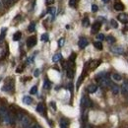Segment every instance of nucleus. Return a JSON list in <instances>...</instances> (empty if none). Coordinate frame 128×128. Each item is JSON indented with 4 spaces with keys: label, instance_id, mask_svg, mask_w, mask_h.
Instances as JSON below:
<instances>
[{
    "label": "nucleus",
    "instance_id": "nucleus-1",
    "mask_svg": "<svg viewBox=\"0 0 128 128\" xmlns=\"http://www.w3.org/2000/svg\"><path fill=\"white\" fill-rule=\"evenodd\" d=\"M17 116H18V120L20 122V126L22 128H31L34 125L32 123L31 118L28 115L23 114V113H19Z\"/></svg>",
    "mask_w": 128,
    "mask_h": 128
},
{
    "label": "nucleus",
    "instance_id": "nucleus-2",
    "mask_svg": "<svg viewBox=\"0 0 128 128\" xmlns=\"http://www.w3.org/2000/svg\"><path fill=\"white\" fill-rule=\"evenodd\" d=\"M81 106L83 108H90L92 106V100L87 96H84L81 100Z\"/></svg>",
    "mask_w": 128,
    "mask_h": 128
},
{
    "label": "nucleus",
    "instance_id": "nucleus-3",
    "mask_svg": "<svg viewBox=\"0 0 128 128\" xmlns=\"http://www.w3.org/2000/svg\"><path fill=\"white\" fill-rule=\"evenodd\" d=\"M36 44V38L34 36H30V38L27 40V46H28L29 48H32V46H34Z\"/></svg>",
    "mask_w": 128,
    "mask_h": 128
},
{
    "label": "nucleus",
    "instance_id": "nucleus-4",
    "mask_svg": "<svg viewBox=\"0 0 128 128\" xmlns=\"http://www.w3.org/2000/svg\"><path fill=\"white\" fill-rule=\"evenodd\" d=\"M66 74H67V77L70 78V79H72V78L74 77V75H75V70L73 69L72 66H68V67H67V69H66Z\"/></svg>",
    "mask_w": 128,
    "mask_h": 128
},
{
    "label": "nucleus",
    "instance_id": "nucleus-5",
    "mask_svg": "<svg viewBox=\"0 0 128 128\" xmlns=\"http://www.w3.org/2000/svg\"><path fill=\"white\" fill-rule=\"evenodd\" d=\"M88 44H89V42H88V40L86 38H81L80 40H79L78 46H79L80 48H85Z\"/></svg>",
    "mask_w": 128,
    "mask_h": 128
},
{
    "label": "nucleus",
    "instance_id": "nucleus-6",
    "mask_svg": "<svg viewBox=\"0 0 128 128\" xmlns=\"http://www.w3.org/2000/svg\"><path fill=\"white\" fill-rule=\"evenodd\" d=\"M118 20L123 23V24H127L128 23V15L127 14H124V13H121L118 15Z\"/></svg>",
    "mask_w": 128,
    "mask_h": 128
},
{
    "label": "nucleus",
    "instance_id": "nucleus-7",
    "mask_svg": "<svg viewBox=\"0 0 128 128\" xmlns=\"http://www.w3.org/2000/svg\"><path fill=\"white\" fill-rule=\"evenodd\" d=\"M112 51L113 53H116V54H122L123 51H124V49L121 48V46H116L112 48Z\"/></svg>",
    "mask_w": 128,
    "mask_h": 128
},
{
    "label": "nucleus",
    "instance_id": "nucleus-8",
    "mask_svg": "<svg viewBox=\"0 0 128 128\" xmlns=\"http://www.w3.org/2000/svg\"><path fill=\"white\" fill-rule=\"evenodd\" d=\"M100 22H96V23H94L93 24V27H92V32L93 34H96L100 31Z\"/></svg>",
    "mask_w": 128,
    "mask_h": 128
},
{
    "label": "nucleus",
    "instance_id": "nucleus-9",
    "mask_svg": "<svg viewBox=\"0 0 128 128\" xmlns=\"http://www.w3.org/2000/svg\"><path fill=\"white\" fill-rule=\"evenodd\" d=\"M87 90H88V92H89V93H91V94L96 93V90H98V86L95 85V84H91V85H89V86H88Z\"/></svg>",
    "mask_w": 128,
    "mask_h": 128
},
{
    "label": "nucleus",
    "instance_id": "nucleus-10",
    "mask_svg": "<svg viewBox=\"0 0 128 128\" xmlns=\"http://www.w3.org/2000/svg\"><path fill=\"white\" fill-rule=\"evenodd\" d=\"M7 112L8 110L5 108H0V121H3V119H4V117H5V115L7 114Z\"/></svg>",
    "mask_w": 128,
    "mask_h": 128
},
{
    "label": "nucleus",
    "instance_id": "nucleus-11",
    "mask_svg": "<svg viewBox=\"0 0 128 128\" xmlns=\"http://www.w3.org/2000/svg\"><path fill=\"white\" fill-rule=\"evenodd\" d=\"M100 63H102L100 60H93V61L90 62V68H91V69H96V67Z\"/></svg>",
    "mask_w": 128,
    "mask_h": 128
},
{
    "label": "nucleus",
    "instance_id": "nucleus-12",
    "mask_svg": "<svg viewBox=\"0 0 128 128\" xmlns=\"http://www.w3.org/2000/svg\"><path fill=\"white\" fill-rule=\"evenodd\" d=\"M114 9H115L116 11H122V10L124 9V6H123V4L120 3V2H116V3L114 4Z\"/></svg>",
    "mask_w": 128,
    "mask_h": 128
},
{
    "label": "nucleus",
    "instance_id": "nucleus-13",
    "mask_svg": "<svg viewBox=\"0 0 128 128\" xmlns=\"http://www.w3.org/2000/svg\"><path fill=\"white\" fill-rule=\"evenodd\" d=\"M110 87H112V92L114 94V95H117V94L119 93V87H118L117 85L112 84V85H110Z\"/></svg>",
    "mask_w": 128,
    "mask_h": 128
},
{
    "label": "nucleus",
    "instance_id": "nucleus-14",
    "mask_svg": "<svg viewBox=\"0 0 128 128\" xmlns=\"http://www.w3.org/2000/svg\"><path fill=\"white\" fill-rule=\"evenodd\" d=\"M13 89V83L11 84V83H9V84H6L3 88H2V91H6V92H9V91H11Z\"/></svg>",
    "mask_w": 128,
    "mask_h": 128
},
{
    "label": "nucleus",
    "instance_id": "nucleus-15",
    "mask_svg": "<svg viewBox=\"0 0 128 128\" xmlns=\"http://www.w3.org/2000/svg\"><path fill=\"white\" fill-rule=\"evenodd\" d=\"M32 102V98L29 96H25L24 98H23V102L24 104H31Z\"/></svg>",
    "mask_w": 128,
    "mask_h": 128
},
{
    "label": "nucleus",
    "instance_id": "nucleus-16",
    "mask_svg": "<svg viewBox=\"0 0 128 128\" xmlns=\"http://www.w3.org/2000/svg\"><path fill=\"white\" fill-rule=\"evenodd\" d=\"M36 112H40V113H44V104L40 102V104H38V106H36Z\"/></svg>",
    "mask_w": 128,
    "mask_h": 128
},
{
    "label": "nucleus",
    "instance_id": "nucleus-17",
    "mask_svg": "<svg viewBox=\"0 0 128 128\" xmlns=\"http://www.w3.org/2000/svg\"><path fill=\"white\" fill-rule=\"evenodd\" d=\"M121 90H122L123 95H128V83H124V84L122 85Z\"/></svg>",
    "mask_w": 128,
    "mask_h": 128
},
{
    "label": "nucleus",
    "instance_id": "nucleus-18",
    "mask_svg": "<svg viewBox=\"0 0 128 128\" xmlns=\"http://www.w3.org/2000/svg\"><path fill=\"white\" fill-rule=\"evenodd\" d=\"M61 58H62V55H61L60 53H56V54L52 57V61H53V62H57V61H59Z\"/></svg>",
    "mask_w": 128,
    "mask_h": 128
},
{
    "label": "nucleus",
    "instance_id": "nucleus-19",
    "mask_svg": "<svg viewBox=\"0 0 128 128\" xmlns=\"http://www.w3.org/2000/svg\"><path fill=\"white\" fill-rule=\"evenodd\" d=\"M112 79H113L114 81H116V82H119V81L122 80V77H121L119 74L114 73V74H112Z\"/></svg>",
    "mask_w": 128,
    "mask_h": 128
},
{
    "label": "nucleus",
    "instance_id": "nucleus-20",
    "mask_svg": "<svg viewBox=\"0 0 128 128\" xmlns=\"http://www.w3.org/2000/svg\"><path fill=\"white\" fill-rule=\"evenodd\" d=\"M21 36H22L21 32H16L15 34H14V36H13V40L17 42V40H19L21 38Z\"/></svg>",
    "mask_w": 128,
    "mask_h": 128
},
{
    "label": "nucleus",
    "instance_id": "nucleus-21",
    "mask_svg": "<svg viewBox=\"0 0 128 128\" xmlns=\"http://www.w3.org/2000/svg\"><path fill=\"white\" fill-rule=\"evenodd\" d=\"M94 46H95V48L96 49H98V50H102V42L98 40V42H94Z\"/></svg>",
    "mask_w": 128,
    "mask_h": 128
},
{
    "label": "nucleus",
    "instance_id": "nucleus-22",
    "mask_svg": "<svg viewBox=\"0 0 128 128\" xmlns=\"http://www.w3.org/2000/svg\"><path fill=\"white\" fill-rule=\"evenodd\" d=\"M82 24H83L84 27H89V26H90V21H89V19H88V18H84L83 21H82Z\"/></svg>",
    "mask_w": 128,
    "mask_h": 128
},
{
    "label": "nucleus",
    "instance_id": "nucleus-23",
    "mask_svg": "<svg viewBox=\"0 0 128 128\" xmlns=\"http://www.w3.org/2000/svg\"><path fill=\"white\" fill-rule=\"evenodd\" d=\"M28 30H29V32H34V30H36V24L34 23H31L30 25H29V28H28Z\"/></svg>",
    "mask_w": 128,
    "mask_h": 128
},
{
    "label": "nucleus",
    "instance_id": "nucleus-24",
    "mask_svg": "<svg viewBox=\"0 0 128 128\" xmlns=\"http://www.w3.org/2000/svg\"><path fill=\"white\" fill-rule=\"evenodd\" d=\"M16 1L17 0H4V3H5L6 5H8V6H11V5H13Z\"/></svg>",
    "mask_w": 128,
    "mask_h": 128
},
{
    "label": "nucleus",
    "instance_id": "nucleus-25",
    "mask_svg": "<svg viewBox=\"0 0 128 128\" xmlns=\"http://www.w3.org/2000/svg\"><path fill=\"white\" fill-rule=\"evenodd\" d=\"M106 40H108L110 44H114V42H115V38H114L112 36H108L106 38Z\"/></svg>",
    "mask_w": 128,
    "mask_h": 128
},
{
    "label": "nucleus",
    "instance_id": "nucleus-26",
    "mask_svg": "<svg viewBox=\"0 0 128 128\" xmlns=\"http://www.w3.org/2000/svg\"><path fill=\"white\" fill-rule=\"evenodd\" d=\"M44 89H46V90L50 88V82H49L48 79H46V80H44Z\"/></svg>",
    "mask_w": 128,
    "mask_h": 128
},
{
    "label": "nucleus",
    "instance_id": "nucleus-27",
    "mask_svg": "<svg viewBox=\"0 0 128 128\" xmlns=\"http://www.w3.org/2000/svg\"><path fill=\"white\" fill-rule=\"evenodd\" d=\"M30 93H31L32 95H36V94L38 93V87H36V86H34L32 89H31Z\"/></svg>",
    "mask_w": 128,
    "mask_h": 128
},
{
    "label": "nucleus",
    "instance_id": "nucleus-28",
    "mask_svg": "<svg viewBox=\"0 0 128 128\" xmlns=\"http://www.w3.org/2000/svg\"><path fill=\"white\" fill-rule=\"evenodd\" d=\"M48 11V13H49V14H51V15H54V14H55V11H56V9H55L54 7H49Z\"/></svg>",
    "mask_w": 128,
    "mask_h": 128
},
{
    "label": "nucleus",
    "instance_id": "nucleus-29",
    "mask_svg": "<svg viewBox=\"0 0 128 128\" xmlns=\"http://www.w3.org/2000/svg\"><path fill=\"white\" fill-rule=\"evenodd\" d=\"M42 42H48V34H42Z\"/></svg>",
    "mask_w": 128,
    "mask_h": 128
},
{
    "label": "nucleus",
    "instance_id": "nucleus-30",
    "mask_svg": "<svg viewBox=\"0 0 128 128\" xmlns=\"http://www.w3.org/2000/svg\"><path fill=\"white\" fill-rule=\"evenodd\" d=\"M77 1H78V0H69V5H70L71 7H75L76 4H77Z\"/></svg>",
    "mask_w": 128,
    "mask_h": 128
},
{
    "label": "nucleus",
    "instance_id": "nucleus-31",
    "mask_svg": "<svg viewBox=\"0 0 128 128\" xmlns=\"http://www.w3.org/2000/svg\"><path fill=\"white\" fill-rule=\"evenodd\" d=\"M110 24H112V26L113 28H117V27H118V24H117V22H116L114 19H112V21H110Z\"/></svg>",
    "mask_w": 128,
    "mask_h": 128
},
{
    "label": "nucleus",
    "instance_id": "nucleus-32",
    "mask_svg": "<svg viewBox=\"0 0 128 128\" xmlns=\"http://www.w3.org/2000/svg\"><path fill=\"white\" fill-rule=\"evenodd\" d=\"M60 128H68V125L65 122V120H61V122H60Z\"/></svg>",
    "mask_w": 128,
    "mask_h": 128
},
{
    "label": "nucleus",
    "instance_id": "nucleus-33",
    "mask_svg": "<svg viewBox=\"0 0 128 128\" xmlns=\"http://www.w3.org/2000/svg\"><path fill=\"white\" fill-rule=\"evenodd\" d=\"M96 38H98V40H104V36L102 34H98L96 36Z\"/></svg>",
    "mask_w": 128,
    "mask_h": 128
},
{
    "label": "nucleus",
    "instance_id": "nucleus-34",
    "mask_svg": "<svg viewBox=\"0 0 128 128\" xmlns=\"http://www.w3.org/2000/svg\"><path fill=\"white\" fill-rule=\"evenodd\" d=\"M63 44H64V38H60L59 40H58V46H63Z\"/></svg>",
    "mask_w": 128,
    "mask_h": 128
},
{
    "label": "nucleus",
    "instance_id": "nucleus-35",
    "mask_svg": "<svg viewBox=\"0 0 128 128\" xmlns=\"http://www.w3.org/2000/svg\"><path fill=\"white\" fill-rule=\"evenodd\" d=\"M98 10V7L96 5H95V4L92 5V11H93V12H96Z\"/></svg>",
    "mask_w": 128,
    "mask_h": 128
},
{
    "label": "nucleus",
    "instance_id": "nucleus-36",
    "mask_svg": "<svg viewBox=\"0 0 128 128\" xmlns=\"http://www.w3.org/2000/svg\"><path fill=\"white\" fill-rule=\"evenodd\" d=\"M75 57H76V55L73 53V54L70 56V59H69V61H71V62H74V60H75Z\"/></svg>",
    "mask_w": 128,
    "mask_h": 128
},
{
    "label": "nucleus",
    "instance_id": "nucleus-37",
    "mask_svg": "<svg viewBox=\"0 0 128 128\" xmlns=\"http://www.w3.org/2000/svg\"><path fill=\"white\" fill-rule=\"evenodd\" d=\"M34 75V77H38V75H40V70H38V69H36Z\"/></svg>",
    "mask_w": 128,
    "mask_h": 128
},
{
    "label": "nucleus",
    "instance_id": "nucleus-38",
    "mask_svg": "<svg viewBox=\"0 0 128 128\" xmlns=\"http://www.w3.org/2000/svg\"><path fill=\"white\" fill-rule=\"evenodd\" d=\"M53 2H54V0H46V4H48V5L53 4Z\"/></svg>",
    "mask_w": 128,
    "mask_h": 128
},
{
    "label": "nucleus",
    "instance_id": "nucleus-39",
    "mask_svg": "<svg viewBox=\"0 0 128 128\" xmlns=\"http://www.w3.org/2000/svg\"><path fill=\"white\" fill-rule=\"evenodd\" d=\"M50 104H51V106L53 108V110H56V106H55V104H54V102H50Z\"/></svg>",
    "mask_w": 128,
    "mask_h": 128
},
{
    "label": "nucleus",
    "instance_id": "nucleus-40",
    "mask_svg": "<svg viewBox=\"0 0 128 128\" xmlns=\"http://www.w3.org/2000/svg\"><path fill=\"white\" fill-rule=\"evenodd\" d=\"M32 128H42V126H40L38 124H36V125H34Z\"/></svg>",
    "mask_w": 128,
    "mask_h": 128
},
{
    "label": "nucleus",
    "instance_id": "nucleus-41",
    "mask_svg": "<svg viewBox=\"0 0 128 128\" xmlns=\"http://www.w3.org/2000/svg\"><path fill=\"white\" fill-rule=\"evenodd\" d=\"M2 6H3V3H2V1L0 0V9H2Z\"/></svg>",
    "mask_w": 128,
    "mask_h": 128
},
{
    "label": "nucleus",
    "instance_id": "nucleus-42",
    "mask_svg": "<svg viewBox=\"0 0 128 128\" xmlns=\"http://www.w3.org/2000/svg\"><path fill=\"white\" fill-rule=\"evenodd\" d=\"M104 2H108V0H102Z\"/></svg>",
    "mask_w": 128,
    "mask_h": 128
},
{
    "label": "nucleus",
    "instance_id": "nucleus-43",
    "mask_svg": "<svg viewBox=\"0 0 128 128\" xmlns=\"http://www.w3.org/2000/svg\"><path fill=\"white\" fill-rule=\"evenodd\" d=\"M0 81H1V79H0Z\"/></svg>",
    "mask_w": 128,
    "mask_h": 128
}]
</instances>
